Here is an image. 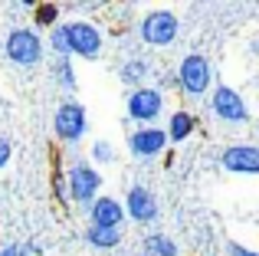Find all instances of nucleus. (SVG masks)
I'll use <instances>...</instances> for the list:
<instances>
[{"label": "nucleus", "instance_id": "f257e3e1", "mask_svg": "<svg viewBox=\"0 0 259 256\" xmlns=\"http://www.w3.org/2000/svg\"><path fill=\"white\" fill-rule=\"evenodd\" d=\"M39 50H43V46H39V39L33 36L30 30H13L10 39H7V53H10V59H13V63H20V66L36 63Z\"/></svg>", "mask_w": 259, "mask_h": 256}, {"label": "nucleus", "instance_id": "f03ea898", "mask_svg": "<svg viewBox=\"0 0 259 256\" xmlns=\"http://www.w3.org/2000/svg\"><path fill=\"white\" fill-rule=\"evenodd\" d=\"M66 39H69V53H79V56H95L102 50V36L95 26L89 23H72L66 26Z\"/></svg>", "mask_w": 259, "mask_h": 256}, {"label": "nucleus", "instance_id": "7ed1b4c3", "mask_svg": "<svg viewBox=\"0 0 259 256\" xmlns=\"http://www.w3.org/2000/svg\"><path fill=\"white\" fill-rule=\"evenodd\" d=\"M141 36L148 39L151 46H164L177 36V20L171 13H151V17L141 23Z\"/></svg>", "mask_w": 259, "mask_h": 256}, {"label": "nucleus", "instance_id": "20e7f679", "mask_svg": "<svg viewBox=\"0 0 259 256\" xmlns=\"http://www.w3.org/2000/svg\"><path fill=\"white\" fill-rule=\"evenodd\" d=\"M181 86L194 96H200L203 89L210 86V66L203 56H187L181 63Z\"/></svg>", "mask_w": 259, "mask_h": 256}, {"label": "nucleus", "instance_id": "39448f33", "mask_svg": "<svg viewBox=\"0 0 259 256\" xmlns=\"http://www.w3.org/2000/svg\"><path fill=\"white\" fill-rule=\"evenodd\" d=\"M82 132H85V112L72 102L63 105L56 112V135L66 141H76V138H82Z\"/></svg>", "mask_w": 259, "mask_h": 256}, {"label": "nucleus", "instance_id": "423d86ee", "mask_svg": "<svg viewBox=\"0 0 259 256\" xmlns=\"http://www.w3.org/2000/svg\"><path fill=\"white\" fill-rule=\"evenodd\" d=\"M128 112L141 122H151L154 115L161 112V92L158 89H138L128 96Z\"/></svg>", "mask_w": 259, "mask_h": 256}, {"label": "nucleus", "instance_id": "0eeeda50", "mask_svg": "<svg viewBox=\"0 0 259 256\" xmlns=\"http://www.w3.org/2000/svg\"><path fill=\"white\" fill-rule=\"evenodd\" d=\"M213 109H217V115L223 118V122H243L246 118V105H243V99L236 96L233 89H217V96H213Z\"/></svg>", "mask_w": 259, "mask_h": 256}, {"label": "nucleus", "instance_id": "6e6552de", "mask_svg": "<svg viewBox=\"0 0 259 256\" xmlns=\"http://www.w3.org/2000/svg\"><path fill=\"white\" fill-rule=\"evenodd\" d=\"M223 167L230 171H259V148L249 145H236L223 154Z\"/></svg>", "mask_w": 259, "mask_h": 256}, {"label": "nucleus", "instance_id": "1a4fd4ad", "mask_svg": "<svg viewBox=\"0 0 259 256\" xmlns=\"http://www.w3.org/2000/svg\"><path fill=\"white\" fill-rule=\"evenodd\" d=\"M69 191H72L76 200H92V194L99 191V174H95L92 167H72Z\"/></svg>", "mask_w": 259, "mask_h": 256}, {"label": "nucleus", "instance_id": "9d476101", "mask_svg": "<svg viewBox=\"0 0 259 256\" xmlns=\"http://www.w3.org/2000/svg\"><path fill=\"white\" fill-rule=\"evenodd\" d=\"M128 214L135 220H141V224H148V220L158 217V204H154V197L145 187H132V194H128Z\"/></svg>", "mask_w": 259, "mask_h": 256}, {"label": "nucleus", "instance_id": "9b49d317", "mask_svg": "<svg viewBox=\"0 0 259 256\" xmlns=\"http://www.w3.org/2000/svg\"><path fill=\"white\" fill-rule=\"evenodd\" d=\"M164 141H167L164 132H158V128H145V132H138L132 138V151L148 158V154H158L161 148H164Z\"/></svg>", "mask_w": 259, "mask_h": 256}, {"label": "nucleus", "instance_id": "f8f14e48", "mask_svg": "<svg viewBox=\"0 0 259 256\" xmlns=\"http://www.w3.org/2000/svg\"><path fill=\"white\" fill-rule=\"evenodd\" d=\"M121 217H125V210H121L115 200H108V197H102L99 204L92 207V220H95V227H118L121 224Z\"/></svg>", "mask_w": 259, "mask_h": 256}, {"label": "nucleus", "instance_id": "ddd939ff", "mask_svg": "<svg viewBox=\"0 0 259 256\" xmlns=\"http://www.w3.org/2000/svg\"><path fill=\"white\" fill-rule=\"evenodd\" d=\"M145 250H148V256H177V246L167 237H161V233L145 240Z\"/></svg>", "mask_w": 259, "mask_h": 256}, {"label": "nucleus", "instance_id": "4468645a", "mask_svg": "<svg viewBox=\"0 0 259 256\" xmlns=\"http://www.w3.org/2000/svg\"><path fill=\"white\" fill-rule=\"evenodd\" d=\"M89 243L115 246V243H118V230H112V227H92V230H89Z\"/></svg>", "mask_w": 259, "mask_h": 256}, {"label": "nucleus", "instance_id": "2eb2a0df", "mask_svg": "<svg viewBox=\"0 0 259 256\" xmlns=\"http://www.w3.org/2000/svg\"><path fill=\"white\" fill-rule=\"evenodd\" d=\"M190 128H194V118H190L187 112H177V115L171 118V138H174V141L187 138V135H190Z\"/></svg>", "mask_w": 259, "mask_h": 256}, {"label": "nucleus", "instance_id": "dca6fc26", "mask_svg": "<svg viewBox=\"0 0 259 256\" xmlns=\"http://www.w3.org/2000/svg\"><path fill=\"white\" fill-rule=\"evenodd\" d=\"M0 256H39V250L30 246V243H13V246H7Z\"/></svg>", "mask_w": 259, "mask_h": 256}, {"label": "nucleus", "instance_id": "f3484780", "mask_svg": "<svg viewBox=\"0 0 259 256\" xmlns=\"http://www.w3.org/2000/svg\"><path fill=\"white\" fill-rule=\"evenodd\" d=\"M141 76H145V66L141 63H128L125 69H121V79H125V82H138Z\"/></svg>", "mask_w": 259, "mask_h": 256}, {"label": "nucleus", "instance_id": "a211bd4d", "mask_svg": "<svg viewBox=\"0 0 259 256\" xmlns=\"http://www.w3.org/2000/svg\"><path fill=\"white\" fill-rule=\"evenodd\" d=\"M53 46H56L59 53H69V39H66V26H59V30L53 33Z\"/></svg>", "mask_w": 259, "mask_h": 256}, {"label": "nucleus", "instance_id": "6ab92c4d", "mask_svg": "<svg viewBox=\"0 0 259 256\" xmlns=\"http://www.w3.org/2000/svg\"><path fill=\"white\" fill-rule=\"evenodd\" d=\"M36 20H39L43 26L53 23V20H56V7H53V4H50V7H39V10H36Z\"/></svg>", "mask_w": 259, "mask_h": 256}, {"label": "nucleus", "instance_id": "aec40b11", "mask_svg": "<svg viewBox=\"0 0 259 256\" xmlns=\"http://www.w3.org/2000/svg\"><path fill=\"white\" fill-rule=\"evenodd\" d=\"M56 72H59V79H63L66 86H72V72H69V63H59V66H56Z\"/></svg>", "mask_w": 259, "mask_h": 256}, {"label": "nucleus", "instance_id": "412c9836", "mask_svg": "<svg viewBox=\"0 0 259 256\" xmlns=\"http://www.w3.org/2000/svg\"><path fill=\"white\" fill-rule=\"evenodd\" d=\"M95 158H99V161H108V158H112V151H108L105 141H102V145H95Z\"/></svg>", "mask_w": 259, "mask_h": 256}, {"label": "nucleus", "instance_id": "4be33fe9", "mask_svg": "<svg viewBox=\"0 0 259 256\" xmlns=\"http://www.w3.org/2000/svg\"><path fill=\"white\" fill-rule=\"evenodd\" d=\"M230 256H256V253H249V250H243V246H236V243H230Z\"/></svg>", "mask_w": 259, "mask_h": 256}, {"label": "nucleus", "instance_id": "5701e85b", "mask_svg": "<svg viewBox=\"0 0 259 256\" xmlns=\"http://www.w3.org/2000/svg\"><path fill=\"white\" fill-rule=\"evenodd\" d=\"M7 158H10V145H7V141H0V164H4Z\"/></svg>", "mask_w": 259, "mask_h": 256}]
</instances>
